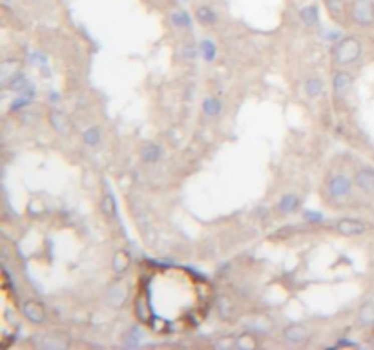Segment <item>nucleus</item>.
Listing matches in <instances>:
<instances>
[{
	"instance_id": "1",
	"label": "nucleus",
	"mask_w": 374,
	"mask_h": 350,
	"mask_svg": "<svg viewBox=\"0 0 374 350\" xmlns=\"http://www.w3.org/2000/svg\"><path fill=\"white\" fill-rule=\"evenodd\" d=\"M135 315L159 335L186 334L199 326L212 305V286L181 266H148L135 294Z\"/></svg>"
},
{
	"instance_id": "2",
	"label": "nucleus",
	"mask_w": 374,
	"mask_h": 350,
	"mask_svg": "<svg viewBox=\"0 0 374 350\" xmlns=\"http://www.w3.org/2000/svg\"><path fill=\"white\" fill-rule=\"evenodd\" d=\"M359 57V44L358 40L347 39L343 42H339L336 48H334V59L339 64H349Z\"/></svg>"
},
{
	"instance_id": "3",
	"label": "nucleus",
	"mask_w": 374,
	"mask_h": 350,
	"mask_svg": "<svg viewBox=\"0 0 374 350\" xmlns=\"http://www.w3.org/2000/svg\"><path fill=\"white\" fill-rule=\"evenodd\" d=\"M338 230L345 235H358L365 230V226L359 223V221L354 219H343L338 223Z\"/></svg>"
},
{
	"instance_id": "4",
	"label": "nucleus",
	"mask_w": 374,
	"mask_h": 350,
	"mask_svg": "<svg viewBox=\"0 0 374 350\" xmlns=\"http://www.w3.org/2000/svg\"><path fill=\"white\" fill-rule=\"evenodd\" d=\"M24 314H26V317H30V321H33V323L44 321V310H42V306L39 305V303H33V301H30V303H26L24 305Z\"/></svg>"
},
{
	"instance_id": "5",
	"label": "nucleus",
	"mask_w": 374,
	"mask_h": 350,
	"mask_svg": "<svg viewBox=\"0 0 374 350\" xmlns=\"http://www.w3.org/2000/svg\"><path fill=\"white\" fill-rule=\"evenodd\" d=\"M358 186L363 190H374V171L363 170L358 173Z\"/></svg>"
},
{
	"instance_id": "6",
	"label": "nucleus",
	"mask_w": 374,
	"mask_h": 350,
	"mask_svg": "<svg viewBox=\"0 0 374 350\" xmlns=\"http://www.w3.org/2000/svg\"><path fill=\"white\" fill-rule=\"evenodd\" d=\"M349 188H350V183L345 179V177H336V179L330 183V192H332V194H336V195L347 194V192H349Z\"/></svg>"
},
{
	"instance_id": "7",
	"label": "nucleus",
	"mask_w": 374,
	"mask_h": 350,
	"mask_svg": "<svg viewBox=\"0 0 374 350\" xmlns=\"http://www.w3.org/2000/svg\"><path fill=\"white\" fill-rule=\"evenodd\" d=\"M285 335H287L288 341H292V343H299V341H303L305 337H307V332H305L303 326H290V328H287L285 330Z\"/></svg>"
},
{
	"instance_id": "8",
	"label": "nucleus",
	"mask_w": 374,
	"mask_h": 350,
	"mask_svg": "<svg viewBox=\"0 0 374 350\" xmlns=\"http://www.w3.org/2000/svg\"><path fill=\"white\" fill-rule=\"evenodd\" d=\"M349 86V77L345 75V73H339V75H336V79H334V88L338 91H345V88Z\"/></svg>"
},
{
	"instance_id": "9",
	"label": "nucleus",
	"mask_w": 374,
	"mask_h": 350,
	"mask_svg": "<svg viewBox=\"0 0 374 350\" xmlns=\"http://www.w3.org/2000/svg\"><path fill=\"white\" fill-rule=\"evenodd\" d=\"M126 266H128V255L122 254V252H119V254L115 255V270L122 272Z\"/></svg>"
},
{
	"instance_id": "10",
	"label": "nucleus",
	"mask_w": 374,
	"mask_h": 350,
	"mask_svg": "<svg viewBox=\"0 0 374 350\" xmlns=\"http://www.w3.org/2000/svg\"><path fill=\"white\" fill-rule=\"evenodd\" d=\"M307 91L310 93V95H318L319 91H321V84H319L318 80H308V82H307Z\"/></svg>"
},
{
	"instance_id": "11",
	"label": "nucleus",
	"mask_w": 374,
	"mask_h": 350,
	"mask_svg": "<svg viewBox=\"0 0 374 350\" xmlns=\"http://www.w3.org/2000/svg\"><path fill=\"white\" fill-rule=\"evenodd\" d=\"M296 203H298V201H296V197H290V195H288L287 199L283 201L281 208H283V210H294V208H296Z\"/></svg>"
},
{
	"instance_id": "12",
	"label": "nucleus",
	"mask_w": 374,
	"mask_h": 350,
	"mask_svg": "<svg viewBox=\"0 0 374 350\" xmlns=\"http://www.w3.org/2000/svg\"><path fill=\"white\" fill-rule=\"evenodd\" d=\"M219 108H221V106H219L216 100H208L207 104H205V110H207L208 113H216V111H219Z\"/></svg>"
},
{
	"instance_id": "13",
	"label": "nucleus",
	"mask_w": 374,
	"mask_h": 350,
	"mask_svg": "<svg viewBox=\"0 0 374 350\" xmlns=\"http://www.w3.org/2000/svg\"><path fill=\"white\" fill-rule=\"evenodd\" d=\"M111 203H113V201H111V197H106V199H104V205H102V206H104V210H106V214H108V215L113 214V210H111V208H113V205H111Z\"/></svg>"
}]
</instances>
